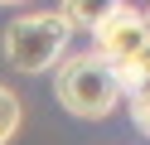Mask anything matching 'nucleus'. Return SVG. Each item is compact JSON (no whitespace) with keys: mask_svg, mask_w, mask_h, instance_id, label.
Returning a JSON list of instances; mask_svg holds the SVG:
<instances>
[{"mask_svg":"<svg viewBox=\"0 0 150 145\" xmlns=\"http://www.w3.org/2000/svg\"><path fill=\"white\" fill-rule=\"evenodd\" d=\"M0 5H5V10H15V5H24V0H0Z\"/></svg>","mask_w":150,"mask_h":145,"instance_id":"7","label":"nucleus"},{"mask_svg":"<svg viewBox=\"0 0 150 145\" xmlns=\"http://www.w3.org/2000/svg\"><path fill=\"white\" fill-rule=\"evenodd\" d=\"M53 102L78 121H107L126 102V87L107 58L97 48H87V53H68L53 68Z\"/></svg>","mask_w":150,"mask_h":145,"instance_id":"1","label":"nucleus"},{"mask_svg":"<svg viewBox=\"0 0 150 145\" xmlns=\"http://www.w3.org/2000/svg\"><path fill=\"white\" fill-rule=\"evenodd\" d=\"M121 5H126V0H58V15L68 19L73 29H87L92 34V29H97L107 15H116Z\"/></svg>","mask_w":150,"mask_h":145,"instance_id":"4","label":"nucleus"},{"mask_svg":"<svg viewBox=\"0 0 150 145\" xmlns=\"http://www.w3.org/2000/svg\"><path fill=\"white\" fill-rule=\"evenodd\" d=\"M20 126H24V102L10 82H0V145H10L20 135Z\"/></svg>","mask_w":150,"mask_h":145,"instance_id":"5","label":"nucleus"},{"mask_svg":"<svg viewBox=\"0 0 150 145\" xmlns=\"http://www.w3.org/2000/svg\"><path fill=\"white\" fill-rule=\"evenodd\" d=\"M92 48L111 63V73L126 87V97L150 87V19H145V10L121 5L116 15H107L92 29Z\"/></svg>","mask_w":150,"mask_h":145,"instance_id":"3","label":"nucleus"},{"mask_svg":"<svg viewBox=\"0 0 150 145\" xmlns=\"http://www.w3.org/2000/svg\"><path fill=\"white\" fill-rule=\"evenodd\" d=\"M131 121L140 126V135H150V87L131 92Z\"/></svg>","mask_w":150,"mask_h":145,"instance_id":"6","label":"nucleus"},{"mask_svg":"<svg viewBox=\"0 0 150 145\" xmlns=\"http://www.w3.org/2000/svg\"><path fill=\"white\" fill-rule=\"evenodd\" d=\"M73 34H78V29H73L58 10H24V15H15L10 24H5L0 48H5V63H10L15 73L39 77V73H53V68L73 53L68 48Z\"/></svg>","mask_w":150,"mask_h":145,"instance_id":"2","label":"nucleus"},{"mask_svg":"<svg viewBox=\"0 0 150 145\" xmlns=\"http://www.w3.org/2000/svg\"><path fill=\"white\" fill-rule=\"evenodd\" d=\"M145 19H150V10H145Z\"/></svg>","mask_w":150,"mask_h":145,"instance_id":"8","label":"nucleus"}]
</instances>
